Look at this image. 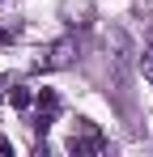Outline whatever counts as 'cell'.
<instances>
[{"label":"cell","instance_id":"1","mask_svg":"<svg viewBox=\"0 0 153 157\" xmlns=\"http://www.w3.org/2000/svg\"><path fill=\"white\" fill-rule=\"evenodd\" d=\"M106 51H111V77H115V85H128L132 64H136V47H132L128 30L111 26V34H106Z\"/></svg>","mask_w":153,"mask_h":157},{"label":"cell","instance_id":"2","mask_svg":"<svg viewBox=\"0 0 153 157\" xmlns=\"http://www.w3.org/2000/svg\"><path fill=\"white\" fill-rule=\"evenodd\" d=\"M76 55H81V43H76V38H55V43H47V47L38 51L34 68H38V72H60V68L76 64Z\"/></svg>","mask_w":153,"mask_h":157},{"label":"cell","instance_id":"3","mask_svg":"<svg viewBox=\"0 0 153 157\" xmlns=\"http://www.w3.org/2000/svg\"><path fill=\"white\" fill-rule=\"evenodd\" d=\"M102 149H106V140H102V132H98V123H89V119H76V128H73V136H68V153H76V157H98Z\"/></svg>","mask_w":153,"mask_h":157},{"label":"cell","instance_id":"4","mask_svg":"<svg viewBox=\"0 0 153 157\" xmlns=\"http://www.w3.org/2000/svg\"><path fill=\"white\" fill-rule=\"evenodd\" d=\"M34 106H38V115H34V132H47L51 123H55V115H60V94H55V89H43V94L34 98Z\"/></svg>","mask_w":153,"mask_h":157},{"label":"cell","instance_id":"5","mask_svg":"<svg viewBox=\"0 0 153 157\" xmlns=\"http://www.w3.org/2000/svg\"><path fill=\"white\" fill-rule=\"evenodd\" d=\"M4 94H9V102L17 106V110H26V106L34 102V94H30V85H9Z\"/></svg>","mask_w":153,"mask_h":157},{"label":"cell","instance_id":"6","mask_svg":"<svg viewBox=\"0 0 153 157\" xmlns=\"http://www.w3.org/2000/svg\"><path fill=\"white\" fill-rule=\"evenodd\" d=\"M136 64H140V72H145V77L153 81V43H149V47H145L140 55H136Z\"/></svg>","mask_w":153,"mask_h":157},{"label":"cell","instance_id":"7","mask_svg":"<svg viewBox=\"0 0 153 157\" xmlns=\"http://www.w3.org/2000/svg\"><path fill=\"white\" fill-rule=\"evenodd\" d=\"M0 38H17V26H0Z\"/></svg>","mask_w":153,"mask_h":157}]
</instances>
